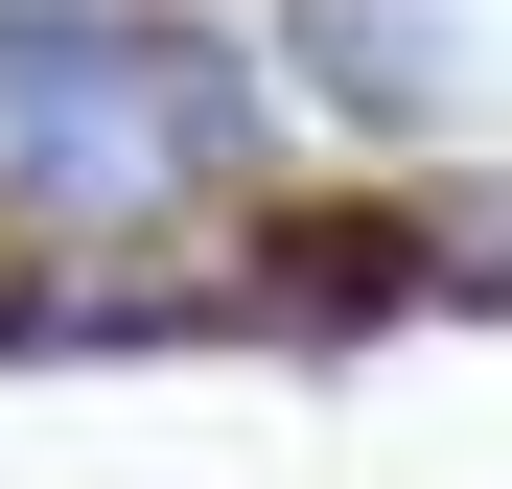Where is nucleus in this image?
Instances as JSON below:
<instances>
[{
    "instance_id": "nucleus-1",
    "label": "nucleus",
    "mask_w": 512,
    "mask_h": 489,
    "mask_svg": "<svg viewBox=\"0 0 512 489\" xmlns=\"http://www.w3.org/2000/svg\"><path fill=\"white\" fill-rule=\"evenodd\" d=\"M256 187V94L187 24H0V210L70 233V257H140V233H210Z\"/></svg>"
}]
</instances>
